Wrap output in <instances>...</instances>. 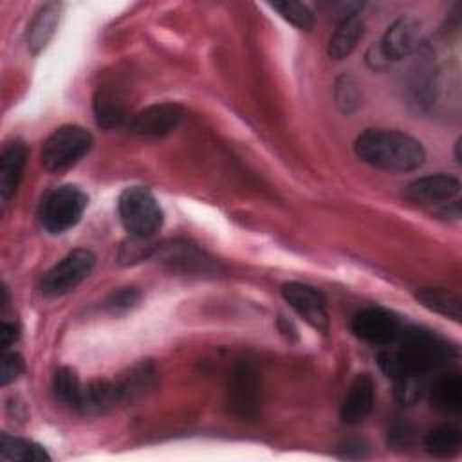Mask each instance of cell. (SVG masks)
<instances>
[{"instance_id": "cell-1", "label": "cell", "mask_w": 462, "mask_h": 462, "mask_svg": "<svg viewBox=\"0 0 462 462\" xmlns=\"http://www.w3.org/2000/svg\"><path fill=\"white\" fill-rule=\"evenodd\" d=\"M395 343L397 348H386L377 354L381 370L392 379L426 375L444 366L453 356L451 346L442 337L424 328L401 330Z\"/></svg>"}, {"instance_id": "cell-2", "label": "cell", "mask_w": 462, "mask_h": 462, "mask_svg": "<svg viewBox=\"0 0 462 462\" xmlns=\"http://www.w3.org/2000/svg\"><path fill=\"white\" fill-rule=\"evenodd\" d=\"M354 152L366 164L386 171H411L426 159L424 146L417 139L384 128H368L359 134Z\"/></svg>"}, {"instance_id": "cell-3", "label": "cell", "mask_w": 462, "mask_h": 462, "mask_svg": "<svg viewBox=\"0 0 462 462\" xmlns=\"http://www.w3.org/2000/svg\"><path fill=\"white\" fill-rule=\"evenodd\" d=\"M117 211L130 236L152 238L162 226V209L153 193L143 186L126 188L119 195Z\"/></svg>"}, {"instance_id": "cell-4", "label": "cell", "mask_w": 462, "mask_h": 462, "mask_svg": "<svg viewBox=\"0 0 462 462\" xmlns=\"http://www.w3.org/2000/svg\"><path fill=\"white\" fill-rule=\"evenodd\" d=\"M94 144L92 134L78 125H65L54 130L42 148V164L47 171L60 173L83 159Z\"/></svg>"}, {"instance_id": "cell-5", "label": "cell", "mask_w": 462, "mask_h": 462, "mask_svg": "<svg viewBox=\"0 0 462 462\" xmlns=\"http://www.w3.org/2000/svg\"><path fill=\"white\" fill-rule=\"evenodd\" d=\"M87 202V195L78 186L65 184L51 189L42 199L38 211L42 227L51 235L65 233L79 222Z\"/></svg>"}, {"instance_id": "cell-6", "label": "cell", "mask_w": 462, "mask_h": 462, "mask_svg": "<svg viewBox=\"0 0 462 462\" xmlns=\"http://www.w3.org/2000/svg\"><path fill=\"white\" fill-rule=\"evenodd\" d=\"M96 254L90 249H74L49 269L42 280V292L47 296H63L74 291L94 269Z\"/></svg>"}, {"instance_id": "cell-7", "label": "cell", "mask_w": 462, "mask_h": 462, "mask_svg": "<svg viewBox=\"0 0 462 462\" xmlns=\"http://www.w3.org/2000/svg\"><path fill=\"white\" fill-rule=\"evenodd\" d=\"M352 332L372 345H392L399 337L402 325L401 319L388 309L366 307L359 310L350 323Z\"/></svg>"}, {"instance_id": "cell-8", "label": "cell", "mask_w": 462, "mask_h": 462, "mask_svg": "<svg viewBox=\"0 0 462 462\" xmlns=\"http://www.w3.org/2000/svg\"><path fill=\"white\" fill-rule=\"evenodd\" d=\"M184 119V108L177 103H157L143 108L128 121V130L135 135L159 137L173 132Z\"/></svg>"}, {"instance_id": "cell-9", "label": "cell", "mask_w": 462, "mask_h": 462, "mask_svg": "<svg viewBox=\"0 0 462 462\" xmlns=\"http://www.w3.org/2000/svg\"><path fill=\"white\" fill-rule=\"evenodd\" d=\"M283 300L316 330H328V316L325 309V300L319 291L305 283H285L282 287Z\"/></svg>"}, {"instance_id": "cell-10", "label": "cell", "mask_w": 462, "mask_h": 462, "mask_svg": "<svg viewBox=\"0 0 462 462\" xmlns=\"http://www.w3.org/2000/svg\"><path fill=\"white\" fill-rule=\"evenodd\" d=\"M419 42H420L419 23L410 16H402L386 29V32L383 34L377 45L383 56L386 58V61L392 63L410 56L419 47Z\"/></svg>"}, {"instance_id": "cell-11", "label": "cell", "mask_w": 462, "mask_h": 462, "mask_svg": "<svg viewBox=\"0 0 462 462\" xmlns=\"http://www.w3.org/2000/svg\"><path fill=\"white\" fill-rule=\"evenodd\" d=\"M374 401H375V383L372 375L357 374L345 393V399L339 410L341 420L345 424L363 422L370 415L374 408Z\"/></svg>"}, {"instance_id": "cell-12", "label": "cell", "mask_w": 462, "mask_h": 462, "mask_svg": "<svg viewBox=\"0 0 462 462\" xmlns=\"http://www.w3.org/2000/svg\"><path fill=\"white\" fill-rule=\"evenodd\" d=\"M460 191V182L457 177L448 173H435L419 177L410 182L404 189L406 199L417 204H437L453 199Z\"/></svg>"}, {"instance_id": "cell-13", "label": "cell", "mask_w": 462, "mask_h": 462, "mask_svg": "<svg viewBox=\"0 0 462 462\" xmlns=\"http://www.w3.org/2000/svg\"><path fill=\"white\" fill-rule=\"evenodd\" d=\"M123 397H125V393H123V388L119 383L92 381L88 384H83L78 411L83 415L103 413L108 408L116 406Z\"/></svg>"}, {"instance_id": "cell-14", "label": "cell", "mask_w": 462, "mask_h": 462, "mask_svg": "<svg viewBox=\"0 0 462 462\" xmlns=\"http://www.w3.org/2000/svg\"><path fill=\"white\" fill-rule=\"evenodd\" d=\"M431 406L437 410L457 415L462 410V377L457 372L440 374L430 388H426Z\"/></svg>"}, {"instance_id": "cell-15", "label": "cell", "mask_w": 462, "mask_h": 462, "mask_svg": "<svg viewBox=\"0 0 462 462\" xmlns=\"http://www.w3.org/2000/svg\"><path fill=\"white\" fill-rule=\"evenodd\" d=\"M229 402L235 411L249 415L256 408V374L251 365L242 363L235 368L229 386Z\"/></svg>"}, {"instance_id": "cell-16", "label": "cell", "mask_w": 462, "mask_h": 462, "mask_svg": "<svg viewBox=\"0 0 462 462\" xmlns=\"http://www.w3.org/2000/svg\"><path fill=\"white\" fill-rule=\"evenodd\" d=\"M27 159V148L23 143L14 141L7 144L0 157V195L7 200L18 188L22 171Z\"/></svg>"}, {"instance_id": "cell-17", "label": "cell", "mask_w": 462, "mask_h": 462, "mask_svg": "<svg viewBox=\"0 0 462 462\" xmlns=\"http://www.w3.org/2000/svg\"><path fill=\"white\" fill-rule=\"evenodd\" d=\"M60 20V5L45 4L32 18L27 29V47L32 54H38L47 47L51 38L54 36L56 25Z\"/></svg>"}, {"instance_id": "cell-18", "label": "cell", "mask_w": 462, "mask_h": 462, "mask_svg": "<svg viewBox=\"0 0 462 462\" xmlns=\"http://www.w3.org/2000/svg\"><path fill=\"white\" fill-rule=\"evenodd\" d=\"M363 32H365V23L357 14L343 18L328 42V49H327L328 56L332 60L346 58L356 49Z\"/></svg>"}, {"instance_id": "cell-19", "label": "cell", "mask_w": 462, "mask_h": 462, "mask_svg": "<svg viewBox=\"0 0 462 462\" xmlns=\"http://www.w3.org/2000/svg\"><path fill=\"white\" fill-rule=\"evenodd\" d=\"M415 298L430 310L449 318L453 321H460L462 310H460V298L442 287H424L415 292Z\"/></svg>"}, {"instance_id": "cell-20", "label": "cell", "mask_w": 462, "mask_h": 462, "mask_svg": "<svg viewBox=\"0 0 462 462\" xmlns=\"http://www.w3.org/2000/svg\"><path fill=\"white\" fill-rule=\"evenodd\" d=\"M0 458L2 460H20V462H47L51 460L49 453L36 442L11 437L7 433L0 435Z\"/></svg>"}, {"instance_id": "cell-21", "label": "cell", "mask_w": 462, "mask_h": 462, "mask_svg": "<svg viewBox=\"0 0 462 462\" xmlns=\"http://www.w3.org/2000/svg\"><path fill=\"white\" fill-rule=\"evenodd\" d=\"M462 435L457 426L451 424H440L433 430H430L424 437V448L428 453L435 457H453L460 451Z\"/></svg>"}, {"instance_id": "cell-22", "label": "cell", "mask_w": 462, "mask_h": 462, "mask_svg": "<svg viewBox=\"0 0 462 462\" xmlns=\"http://www.w3.org/2000/svg\"><path fill=\"white\" fill-rule=\"evenodd\" d=\"M52 390H54L56 399L61 404L78 411L83 384L79 383L78 374L70 366H61L56 370L54 381H52Z\"/></svg>"}, {"instance_id": "cell-23", "label": "cell", "mask_w": 462, "mask_h": 462, "mask_svg": "<svg viewBox=\"0 0 462 462\" xmlns=\"http://www.w3.org/2000/svg\"><path fill=\"white\" fill-rule=\"evenodd\" d=\"M94 112H96L97 125L105 128L119 126L126 117L123 103L114 92H108V90L97 92V96L94 97Z\"/></svg>"}, {"instance_id": "cell-24", "label": "cell", "mask_w": 462, "mask_h": 462, "mask_svg": "<svg viewBox=\"0 0 462 462\" xmlns=\"http://www.w3.org/2000/svg\"><path fill=\"white\" fill-rule=\"evenodd\" d=\"M393 388L397 401L404 406H411L424 397L428 386L424 375H401L393 379Z\"/></svg>"}, {"instance_id": "cell-25", "label": "cell", "mask_w": 462, "mask_h": 462, "mask_svg": "<svg viewBox=\"0 0 462 462\" xmlns=\"http://www.w3.org/2000/svg\"><path fill=\"white\" fill-rule=\"evenodd\" d=\"M273 9H276L289 23L296 25L298 29L309 31L314 25L312 11L301 2H274Z\"/></svg>"}, {"instance_id": "cell-26", "label": "cell", "mask_w": 462, "mask_h": 462, "mask_svg": "<svg viewBox=\"0 0 462 462\" xmlns=\"http://www.w3.org/2000/svg\"><path fill=\"white\" fill-rule=\"evenodd\" d=\"M361 94L357 88V83L350 76H343L336 83V103L345 112L350 114L359 106Z\"/></svg>"}, {"instance_id": "cell-27", "label": "cell", "mask_w": 462, "mask_h": 462, "mask_svg": "<svg viewBox=\"0 0 462 462\" xmlns=\"http://www.w3.org/2000/svg\"><path fill=\"white\" fill-rule=\"evenodd\" d=\"M153 253V245L150 238H139L130 236L128 242H125L119 249V262L121 263H137L144 258H148Z\"/></svg>"}, {"instance_id": "cell-28", "label": "cell", "mask_w": 462, "mask_h": 462, "mask_svg": "<svg viewBox=\"0 0 462 462\" xmlns=\"http://www.w3.org/2000/svg\"><path fill=\"white\" fill-rule=\"evenodd\" d=\"M141 294L137 289L134 287H125L119 291H114L106 300H105V310H108L110 314H121L126 312L128 309H132L137 301H139Z\"/></svg>"}, {"instance_id": "cell-29", "label": "cell", "mask_w": 462, "mask_h": 462, "mask_svg": "<svg viewBox=\"0 0 462 462\" xmlns=\"http://www.w3.org/2000/svg\"><path fill=\"white\" fill-rule=\"evenodd\" d=\"M22 372H23V359L14 352H4L2 354V370H0L2 386L18 379V375Z\"/></svg>"}, {"instance_id": "cell-30", "label": "cell", "mask_w": 462, "mask_h": 462, "mask_svg": "<svg viewBox=\"0 0 462 462\" xmlns=\"http://www.w3.org/2000/svg\"><path fill=\"white\" fill-rule=\"evenodd\" d=\"M413 437V430L406 420H395L388 430V439L395 446H408Z\"/></svg>"}, {"instance_id": "cell-31", "label": "cell", "mask_w": 462, "mask_h": 462, "mask_svg": "<svg viewBox=\"0 0 462 462\" xmlns=\"http://www.w3.org/2000/svg\"><path fill=\"white\" fill-rule=\"evenodd\" d=\"M18 337V327L14 323H7L4 321L2 325V332H0V343L4 348H7L14 339Z\"/></svg>"}]
</instances>
